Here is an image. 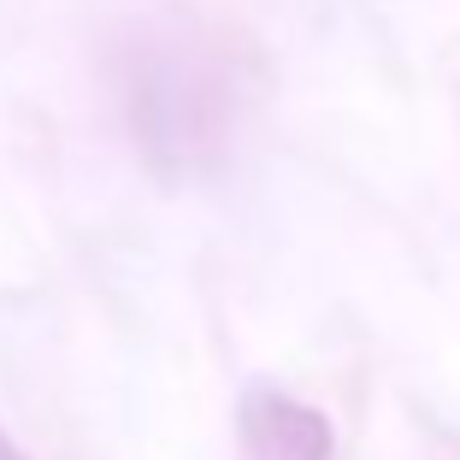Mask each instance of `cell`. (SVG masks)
<instances>
[{"mask_svg":"<svg viewBox=\"0 0 460 460\" xmlns=\"http://www.w3.org/2000/svg\"><path fill=\"white\" fill-rule=\"evenodd\" d=\"M0 460H30V455H24V448H18V443H13L6 431H0Z\"/></svg>","mask_w":460,"mask_h":460,"instance_id":"cell-2","label":"cell"},{"mask_svg":"<svg viewBox=\"0 0 460 460\" xmlns=\"http://www.w3.org/2000/svg\"><path fill=\"white\" fill-rule=\"evenodd\" d=\"M248 431H254L266 460H325L331 455L325 420L307 413L301 402H284V395H254L248 402Z\"/></svg>","mask_w":460,"mask_h":460,"instance_id":"cell-1","label":"cell"}]
</instances>
